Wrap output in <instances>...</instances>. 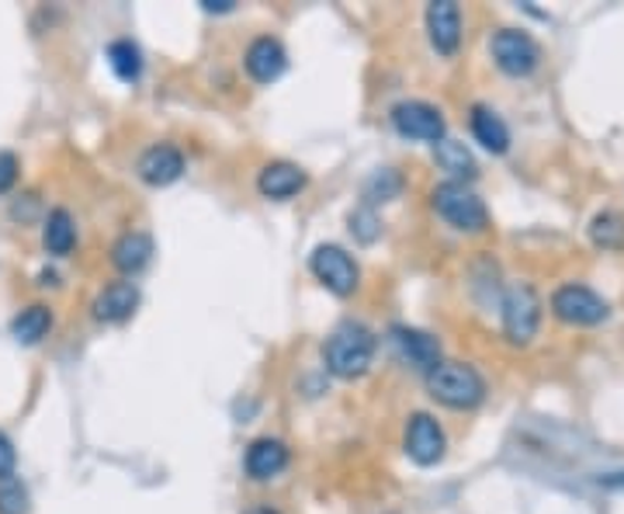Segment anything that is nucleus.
Returning <instances> with one entry per match:
<instances>
[{
  "instance_id": "23",
  "label": "nucleus",
  "mask_w": 624,
  "mask_h": 514,
  "mask_svg": "<svg viewBox=\"0 0 624 514\" xmlns=\"http://www.w3.org/2000/svg\"><path fill=\"white\" fill-rule=\"evenodd\" d=\"M590 240L604 250H621L624 247V216L621 213H600L590 223Z\"/></svg>"
},
{
  "instance_id": "2",
  "label": "nucleus",
  "mask_w": 624,
  "mask_h": 514,
  "mask_svg": "<svg viewBox=\"0 0 624 514\" xmlns=\"http://www.w3.org/2000/svg\"><path fill=\"white\" fill-rule=\"evenodd\" d=\"M427 393L448 410H475L486 400V379L465 362H438L427 372Z\"/></svg>"
},
{
  "instance_id": "1",
  "label": "nucleus",
  "mask_w": 624,
  "mask_h": 514,
  "mask_svg": "<svg viewBox=\"0 0 624 514\" xmlns=\"http://www.w3.org/2000/svg\"><path fill=\"white\" fill-rule=\"evenodd\" d=\"M323 358L337 379H362L375 362V334L365 323L344 320L337 331L326 338Z\"/></svg>"
},
{
  "instance_id": "12",
  "label": "nucleus",
  "mask_w": 624,
  "mask_h": 514,
  "mask_svg": "<svg viewBox=\"0 0 624 514\" xmlns=\"http://www.w3.org/2000/svg\"><path fill=\"white\" fill-rule=\"evenodd\" d=\"M244 66H247V74L257 84H275L288 69V53H284V45L275 35H260V39L250 42V50L244 56Z\"/></svg>"
},
{
  "instance_id": "6",
  "label": "nucleus",
  "mask_w": 624,
  "mask_h": 514,
  "mask_svg": "<svg viewBox=\"0 0 624 514\" xmlns=\"http://www.w3.org/2000/svg\"><path fill=\"white\" fill-rule=\"evenodd\" d=\"M551 313L569 326H596L611 317V307L604 296H596L590 286H559L551 296Z\"/></svg>"
},
{
  "instance_id": "9",
  "label": "nucleus",
  "mask_w": 624,
  "mask_h": 514,
  "mask_svg": "<svg viewBox=\"0 0 624 514\" xmlns=\"http://www.w3.org/2000/svg\"><path fill=\"white\" fill-rule=\"evenodd\" d=\"M444 452H448V438L434 417L420 410L406 420V456L417 465H438Z\"/></svg>"
},
{
  "instance_id": "20",
  "label": "nucleus",
  "mask_w": 624,
  "mask_h": 514,
  "mask_svg": "<svg viewBox=\"0 0 624 514\" xmlns=\"http://www.w3.org/2000/svg\"><path fill=\"white\" fill-rule=\"evenodd\" d=\"M77 244V223L74 216L66 213V208H53L50 216H45V226H42V247L45 254L53 257H66Z\"/></svg>"
},
{
  "instance_id": "19",
  "label": "nucleus",
  "mask_w": 624,
  "mask_h": 514,
  "mask_svg": "<svg viewBox=\"0 0 624 514\" xmlns=\"http://www.w3.org/2000/svg\"><path fill=\"white\" fill-rule=\"evenodd\" d=\"M434 160H438V168L448 174V181H475L478 178V163L472 157V150L465 143H459V139H441V143H434Z\"/></svg>"
},
{
  "instance_id": "3",
  "label": "nucleus",
  "mask_w": 624,
  "mask_h": 514,
  "mask_svg": "<svg viewBox=\"0 0 624 514\" xmlns=\"http://www.w3.org/2000/svg\"><path fill=\"white\" fill-rule=\"evenodd\" d=\"M430 202H434V213L454 226L462 233H478L489 226V208L486 202L478 199L472 192V184H462V181H441L434 195H430Z\"/></svg>"
},
{
  "instance_id": "16",
  "label": "nucleus",
  "mask_w": 624,
  "mask_h": 514,
  "mask_svg": "<svg viewBox=\"0 0 624 514\" xmlns=\"http://www.w3.org/2000/svg\"><path fill=\"white\" fill-rule=\"evenodd\" d=\"M244 465L250 480H275L288 465V446L281 438H257L244 456Z\"/></svg>"
},
{
  "instance_id": "17",
  "label": "nucleus",
  "mask_w": 624,
  "mask_h": 514,
  "mask_svg": "<svg viewBox=\"0 0 624 514\" xmlns=\"http://www.w3.org/2000/svg\"><path fill=\"white\" fill-rule=\"evenodd\" d=\"M153 261V237L142 229H129L111 244V265L122 275H139Z\"/></svg>"
},
{
  "instance_id": "4",
  "label": "nucleus",
  "mask_w": 624,
  "mask_h": 514,
  "mask_svg": "<svg viewBox=\"0 0 624 514\" xmlns=\"http://www.w3.org/2000/svg\"><path fill=\"white\" fill-rule=\"evenodd\" d=\"M499 310H503V334H507L510 344L527 347L535 341L541 326V296L535 292V286L510 282L507 292H503Z\"/></svg>"
},
{
  "instance_id": "15",
  "label": "nucleus",
  "mask_w": 624,
  "mask_h": 514,
  "mask_svg": "<svg viewBox=\"0 0 624 514\" xmlns=\"http://www.w3.org/2000/svg\"><path fill=\"white\" fill-rule=\"evenodd\" d=\"M94 320L101 323H126L139 310V289L136 282H111L94 296Z\"/></svg>"
},
{
  "instance_id": "11",
  "label": "nucleus",
  "mask_w": 624,
  "mask_h": 514,
  "mask_svg": "<svg viewBox=\"0 0 624 514\" xmlns=\"http://www.w3.org/2000/svg\"><path fill=\"white\" fill-rule=\"evenodd\" d=\"M136 171L153 189H166V184H174L184 174V153L171 143H157L150 150H142Z\"/></svg>"
},
{
  "instance_id": "24",
  "label": "nucleus",
  "mask_w": 624,
  "mask_h": 514,
  "mask_svg": "<svg viewBox=\"0 0 624 514\" xmlns=\"http://www.w3.org/2000/svg\"><path fill=\"white\" fill-rule=\"evenodd\" d=\"M399 192H402L399 171L381 168V171H375V174L365 181V205L375 208V202H392V199H399Z\"/></svg>"
},
{
  "instance_id": "25",
  "label": "nucleus",
  "mask_w": 624,
  "mask_h": 514,
  "mask_svg": "<svg viewBox=\"0 0 624 514\" xmlns=\"http://www.w3.org/2000/svg\"><path fill=\"white\" fill-rule=\"evenodd\" d=\"M351 223V233H354V240L357 244H375L378 240V233H381V219L372 205H357L354 213L347 216Z\"/></svg>"
},
{
  "instance_id": "28",
  "label": "nucleus",
  "mask_w": 624,
  "mask_h": 514,
  "mask_svg": "<svg viewBox=\"0 0 624 514\" xmlns=\"http://www.w3.org/2000/svg\"><path fill=\"white\" fill-rule=\"evenodd\" d=\"M14 465H18V452H14V446H11V438L0 431V480L14 476Z\"/></svg>"
},
{
  "instance_id": "10",
  "label": "nucleus",
  "mask_w": 624,
  "mask_h": 514,
  "mask_svg": "<svg viewBox=\"0 0 624 514\" xmlns=\"http://www.w3.org/2000/svg\"><path fill=\"white\" fill-rule=\"evenodd\" d=\"M427 35L430 45L441 53V56H454L462 45V11L454 0H434L427 4Z\"/></svg>"
},
{
  "instance_id": "27",
  "label": "nucleus",
  "mask_w": 624,
  "mask_h": 514,
  "mask_svg": "<svg viewBox=\"0 0 624 514\" xmlns=\"http://www.w3.org/2000/svg\"><path fill=\"white\" fill-rule=\"evenodd\" d=\"M14 181H18V157L0 150V195H8L14 189Z\"/></svg>"
},
{
  "instance_id": "8",
  "label": "nucleus",
  "mask_w": 624,
  "mask_h": 514,
  "mask_svg": "<svg viewBox=\"0 0 624 514\" xmlns=\"http://www.w3.org/2000/svg\"><path fill=\"white\" fill-rule=\"evenodd\" d=\"M392 126L402 139H417V143H441L444 139V115L430 101H399L392 108Z\"/></svg>"
},
{
  "instance_id": "26",
  "label": "nucleus",
  "mask_w": 624,
  "mask_h": 514,
  "mask_svg": "<svg viewBox=\"0 0 624 514\" xmlns=\"http://www.w3.org/2000/svg\"><path fill=\"white\" fill-rule=\"evenodd\" d=\"M0 514H29V490L21 480H0Z\"/></svg>"
},
{
  "instance_id": "29",
  "label": "nucleus",
  "mask_w": 624,
  "mask_h": 514,
  "mask_svg": "<svg viewBox=\"0 0 624 514\" xmlns=\"http://www.w3.org/2000/svg\"><path fill=\"white\" fill-rule=\"evenodd\" d=\"M202 8H205V11H212V14H215V11L226 14V11H233V8H236V0H202Z\"/></svg>"
},
{
  "instance_id": "18",
  "label": "nucleus",
  "mask_w": 624,
  "mask_h": 514,
  "mask_svg": "<svg viewBox=\"0 0 624 514\" xmlns=\"http://www.w3.org/2000/svg\"><path fill=\"white\" fill-rule=\"evenodd\" d=\"M469 126H472V136H475L478 143H483L489 153L499 157V153L510 150V129H507V122H503L489 105H472Z\"/></svg>"
},
{
  "instance_id": "14",
  "label": "nucleus",
  "mask_w": 624,
  "mask_h": 514,
  "mask_svg": "<svg viewBox=\"0 0 624 514\" xmlns=\"http://www.w3.org/2000/svg\"><path fill=\"white\" fill-rule=\"evenodd\" d=\"M305 171L299 168V163H292V160H275V163H268V168L260 171V178H257V192L263 195V199H271V202H284V199H292V195H299L302 189H305Z\"/></svg>"
},
{
  "instance_id": "30",
  "label": "nucleus",
  "mask_w": 624,
  "mask_h": 514,
  "mask_svg": "<svg viewBox=\"0 0 624 514\" xmlns=\"http://www.w3.org/2000/svg\"><path fill=\"white\" fill-rule=\"evenodd\" d=\"M247 514H281V511H275V507H254V511H247Z\"/></svg>"
},
{
  "instance_id": "21",
  "label": "nucleus",
  "mask_w": 624,
  "mask_h": 514,
  "mask_svg": "<svg viewBox=\"0 0 624 514\" xmlns=\"http://www.w3.org/2000/svg\"><path fill=\"white\" fill-rule=\"evenodd\" d=\"M53 331V313H50V307H42V302H35V307H29V310H21L14 320H11V334H14V341L18 344H39L45 334Z\"/></svg>"
},
{
  "instance_id": "7",
  "label": "nucleus",
  "mask_w": 624,
  "mask_h": 514,
  "mask_svg": "<svg viewBox=\"0 0 624 514\" xmlns=\"http://www.w3.org/2000/svg\"><path fill=\"white\" fill-rule=\"evenodd\" d=\"M493 60L507 77H527L541 63V45L520 29H499L493 35Z\"/></svg>"
},
{
  "instance_id": "22",
  "label": "nucleus",
  "mask_w": 624,
  "mask_h": 514,
  "mask_svg": "<svg viewBox=\"0 0 624 514\" xmlns=\"http://www.w3.org/2000/svg\"><path fill=\"white\" fill-rule=\"evenodd\" d=\"M108 66L122 84H136L142 77V53L132 39H115L108 45Z\"/></svg>"
},
{
  "instance_id": "5",
  "label": "nucleus",
  "mask_w": 624,
  "mask_h": 514,
  "mask_svg": "<svg viewBox=\"0 0 624 514\" xmlns=\"http://www.w3.org/2000/svg\"><path fill=\"white\" fill-rule=\"evenodd\" d=\"M309 271L320 278V282L333 292V296H354L357 292V282H362V268H357L354 257L337 247V244H320L309 257Z\"/></svg>"
},
{
  "instance_id": "13",
  "label": "nucleus",
  "mask_w": 624,
  "mask_h": 514,
  "mask_svg": "<svg viewBox=\"0 0 624 514\" xmlns=\"http://www.w3.org/2000/svg\"><path fill=\"white\" fill-rule=\"evenodd\" d=\"M392 344L402 362H410L413 368L420 372H430L438 362H441V344L434 334L427 331H417V326H392Z\"/></svg>"
}]
</instances>
